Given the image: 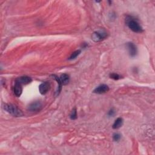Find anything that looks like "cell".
Segmentation results:
<instances>
[{
  "label": "cell",
  "instance_id": "cell-1",
  "mask_svg": "<svg viewBox=\"0 0 155 155\" xmlns=\"http://www.w3.org/2000/svg\"><path fill=\"white\" fill-rule=\"evenodd\" d=\"M126 22L128 27L133 32L141 34L144 32L143 28L140 25L138 20L131 16H127L126 19Z\"/></svg>",
  "mask_w": 155,
  "mask_h": 155
},
{
  "label": "cell",
  "instance_id": "cell-8",
  "mask_svg": "<svg viewBox=\"0 0 155 155\" xmlns=\"http://www.w3.org/2000/svg\"><path fill=\"white\" fill-rule=\"evenodd\" d=\"M15 81L18 82L19 83H20L21 84H22V85H26V84H30V82H32V79L29 76H23L18 77L15 80Z\"/></svg>",
  "mask_w": 155,
  "mask_h": 155
},
{
  "label": "cell",
  "instance_id": "cell-9",
  "mask_svg": "<svg viewBox=\"0 0 155 155\" xmlns=\"http://www.w3.org/2000/svg\"><path fill=\"white\" fill-rule=\"evenodd\" d=\"M14 92L17 97H19L23 93L22 84H21L17 81H15V83L14 87Z\"/></svg>",
  "mask_w": 155,
  "mask_h": 155
},
{
  "label": "cell",
  "instance_id": "cell-13",
  "mask_svg": "<svg viewBox=\"0 0 155 155\" xmlns=\"http://www.w3.org/2000/svg\"><path fill=\"white\" fill-rule=\"evenodd\" d=\"M81 53V50H77L75 51H74L73 53H72L70 57L69 58V60H74L75 59H76Z\"/></svg>",
  "mask_w": 155,
  "mask_h": 155
},
{
  "label": "cell",
  "instance_id": "cell-16",
  "mask_svg": "<svg viewBox=\"0 0 155 155\" xmlns=\"http://www.w3.org/2000/svg\"><path fill=\"white\" fill-rule=\"evenodd\" d=\"M110 78L112 79H114V80H119L121 78V76L118 75V74H115V73H112L110 74Z\"/></svg>",
  "mask_w": 155,
  "mask_h": 155
},
{
  "label": "cell",
  "instance_id": "cell-4",
  "mask_svg": "<svg viewBox=\"0 0 155 155\" xmlns=\"http://www.w3.org/2000/svg\"><path fill=\"white\" fill-rule=\"evenodd\" d=\"M126 47L128 50L129 54L130 56L133 58L136 56L138 54V49L136 46L131 42H129L126 43Z\"/></svg>",
  "mask_w": 155,
  "mask_h": 155
},
{
  "label": "cell",
  "instance_id": "cell-5",
  "mask_svg": "<svg viewBox=\"0 0 155 155\" xmlns=\"http://www.w3.org/2000/svg\"><path fill=\"white\" fill-rule=\"evenodd\" d=\"M43 109V104L40 101H35L29 104L28 106V110L30 111H39Z\"/></svg>",
  "mask_w": 155,
  "mask_h": 155
},
{
  "label": "cell",
  "instance_id": "cell-7",
  "mask_svg": "<svg viewBox=\"0 0 155 155\" xmlns=\"http://www.w3.org/2000/svg\"><path fill=\"white\" fill-rule=\"evenodd\" d=\"M50 89V84L49 82H44L39 86V91L41 95H46Z\"/></svg>",
  "mask_w": 155,
  "mask_h": 155
},
{
  "label": "cell",
  "instance_id": "cell-6",
  "mask_svg": "<svg viewBox=\"0 0 155 155\" xmlns=\"http://www.w3.org/2000/svg\"><path fill=\"white\" fill-rule=\"evenodd\" d=\"M109 90H110L109 87L107 85L101 84L98 87H97L93 92H94V94H104L108 92Z\"/></svg>",
  "mask_w": 155,
  "mask_h": 155
},
{
  "label": "cell",
  "instance_id": "cell-14",
  "mask_svg": "<svg viewBox=\"0 0 155 155\" xmlns=\"http://www.w3.org/2000/svg\"><path fill=\"white\" fill-rule=\"evenodd\" d=\"M77 111H76V109L74 108L72 111L70 113V118L71 120H75L77 119Z\"/></svg>",
  "mask_w": 155,
  "mask_h": 155
},
{
  "label": "cell",
  "instance_id": "cell-2",
  "mask_svg": "<svg viewBox=\"0 0 155 155\" xmlns=\"http://www.w3.org/2000/svg\"><path fill=\"white\" fill-rule=\"evenodd\" d=\"M3 109L7 113L15 117H21L23 115L22 111L14 104H5L3 106Z\"/></svg>",
  "mask_w": 155,
  "mask_h": 155
},
{
  "label": "cell",
  "instance_id": "cell-12",
  "mask_svg": "<svg viewBox=\"0 0 155 155\" xmlns=\"http://www.w3.org/2000/svg\"><path fill=\"white\" fill-rule=\"evenodd\" d=\"M51 77H52L53 79H55L57 81V82H58V89H57V91H56V95H59V94H60L61 91L62 87H63V84H62L61 82L60 81L59 77H58V76H56L55 75H51Z\"/></svg>",
  "mask_w": 155,
  "mask_h": 155
},
{
  "label": "cell",
  "instance_id": "cell-10",
  "mask_svg": "<svg viewBox=\"0 0 155 155\" xmlns=\"http://www.w3.org/2000/svg\"><path fill=\"white\" fill-rule=\"evenodd\" d=\"M123 123H124V120L122 118H118L113 123V124L112 126V128L113 129H118L119 128H121L122 125H123Z\"/></svg>",
  "mask_w": 155,
  "mask_h": 155
},
{
  "label": "cell",
  "instance_id": "cell-3",
  "mask_svg": "<svg viewBox=\"0 0 155 155\" xmlns=\"http://www.w3.org/2000/svg\"><path fill=\"white\" fill-rule=\"evenodd\" d=\"M107 36H108L107 33L104 30L96 31V32L93 33L91 35V39L94 41V42L98 43L106 39Z\"/></svg>",
  "mask_w": 155,
  "mask_h": 155
},
{
  "label": "cell",
  "instance_id": "cell-17",
  "mask_svg": "<svg viewBox=\"0 0 155 155\" xmlns=\"http://www.w3.org/2000/svg\"><path fill=\"white\" fill-rule=\"evenodd\" d=\"M115 110H114V109H111L109 110V113H108V116H110V117H113V116H114L115 115Z\"/></svg>",
  "mask_w": 155,
  "mask_h": 155
},
{
  "label": "cell",
  "instance_id": "cell-11",
  "mask_svg": "<svg viewBox=\"0 0 155 155\" xmlns=\"http://www.w3.org/2000/svg\"><path fill=\"white\" fill-rule=\"evenodd\" d=\"M59 79L63 86H66L68 84L70 81V76L67 74H63L61 75V76H59Z\"/></svg>",
  "mask_w": 155,
  "mask_h": 155
},
{
  "label": "cell",
  "instance_id": "cell-15",
  "mask_svg": "<svg viewBox=\"0 0 155 155\" xmlns=\"http://www.w3.org/2000/svg\"><path fill=\"white\" fill-rule=\"evenodd\" d=\"M121 138V135L118 133H114L113 135V140L115 142H118Z\"/></svg>",
  "mask_w": 155,
  "mask_h": 155
}]
</instances>
